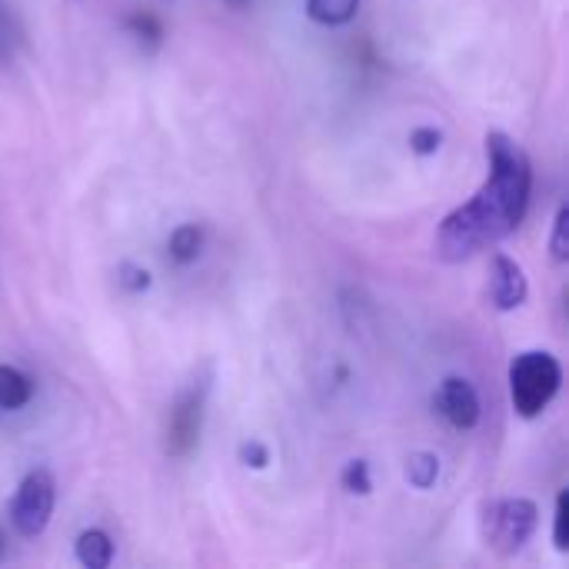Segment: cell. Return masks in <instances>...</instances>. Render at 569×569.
Instances as JSON below:
<instances>
[{"label":"cell","mask_w":569,"mask_h":569,"mask_svg":"<svg viewBox=\"0 0 569 569\" xmlns=\"http://www.w3.org/2000/svg\"><path fill=\"white\" fill-rule=\"evenodd\" d=\"M490 173L483 187L450 210L437 230V253L447 263H463L480 250L507 240L530 210L533 193V163L527 150L503 130L487 133Z\"/></svg>","instance_id":"1"},{"label":"cell","mask_w":569,"mask_h":569,"mask_svg":"<svg viewBox=\"0 0 569 569\" xmlns=\"http://www.w3.org/2000/svg\"><path fill=\"white\" fill-rule=\"evenodd\" d=\"M563 387V363L547 350H523L510 360V403L517 417L537 420Z\"/></svg>","instance_id":"2"},{"label":"cell","mask_w":569,"mask_h":569,"mask_svg":"<svg viewBox=\"0 0 569 569\" xmlns=\"http://www.w3.org/2000/svg\"><path fill=\"white\" fill-rule=\"evenodd\" d=\"M540 527V510L527 497H507L493 500L483 510V540L493 553L513 557L520 553Z\"/></svg>","instance_id":"3"},{"label":"cell","mask_w":569,"mask_h":569,"mask_svg":"<svg viewBox=\"0 0 569 569\" xmlns=\"http://www.w3.org/2000/svg\"><path fill=\"white\" fill-rule=\"evenodd\" d=\"M53 503H57V487H53V477L47 470H30L13 500H10V523L13 530L23 537V540H33L40 537L47 527H50V517H53Z\"/></svg>","instance_id":"4"},{"label":"cell","mask_w":569,"mask_h":569,"mask_svg":"<svg viewBox=\"0 0 569 569\" xmlns=\"http://www.w3.org/2000/svg\"><path fill=\"white\" fill-rule=\"evenodd\" d=\"M433 407L453 430H473L483 417L480 393L467 377H447L433 393Z\"/></svg>","instance_id":"5"},{"label":"cell","mask_w":569,"mask_h":569,"mask_svg":"<svg viewBox=\"0 0 569 569\" xmlns=\"http://www.w3.org/2000/svg\"><path fill=\"white\" fill-rule=\"evenodd\" d=\"M530 297L527 270L510 257V253H493L490 257V303L500 313L520 310Z\"/></svg>","instance_id":"6"},{"label":"cell","mask_w":569,"mask_h":569,"mask_svg":"<svg viewBox=\"0 0 569 569\" xmlns=\"http://www.w3.org/2000/svg\"><path fill=\"white\" fill-rule=\"evenodd\" d=\"M200 413L203 410H200V397L197 393H187L180 400V407L170 410V430H167V450L170 453L183 457L197 443V437H200Z\"/></svg>","instance_id":"7"},{"label":"cell","mask_w":569,"mask_h":569,"mask_svg":"<svg viewBox=\"0 0 569 569\" xmlns=\"http://www.w3.org/2000/svg\"><path fill=\"white\" fill-rule=\"evenodd\" d=\"M30 400H33V380L17 367L0 363V413L23 410Z\"/></svg>","instance_id":"8"},{"label":"cell","mask_w":569,"mask_h":569,"mask_svg":"<svg viewBox=\"0 0 569 569\" xmlns=\"http://www.w3.org/2000/svg\"><path fill=\"white\" fill-rule=\"evenodd\" d=\"M77 563L87 569H107L113 560V540L103 530H83L73 543Z\"/></svg>","instance_id":"9"},{"label":"cell","mask_w":569,"mask_h":569,"mask_svg":"<svg viewBox=\"0 0 569 569\" xmlns=\"http://www.w3.org/2000/svg\"><path fill=\"white\" fill-rule=\"evenodd\" d=\"M360 0H307V17L323 27H343L357 17Z\"/></svg>","instance_id":"10"},{"label":"cell","mask_w":569,"mask_h":569,"mask_svg":"<svg viewBox=\"0 0 569 569\" xmlns=\"http://www.w3.org/2000/svg\"><path fill=\"white\" fill-rule=\"evenodd\" d=\"M170 257L180 263V267H187V263H193L197 257H200V250H203V230L197 227V223H180L173 233H170Z\"/></svg>","instance_id":"11"},{"label":"cell","mask_w":569,"mask_h":569,"mask_svg":"<svg viewBox=\"0 0 569 569\" xmlns=\"http://www.w3.org/2000/svg\"><path fill=\"white\" fill-rule=\"evenodd\" d=\"M407 480L413 490H430L440 480V457L437 453H413L407 460Z\"/></svg>","instance_id":"12"},{"label":"cell","mask_w":569,"mask_h":569,"mask_svg":"<svg viewBox=\"0 0 569 569\" xmlns=\"http://www.w3.org/2000/svg\"><path fill=\"white\" fill-rule=\"evenodd\" d=\"M340 487L353 497H370L373 480H370V463L367 460H350L340 473Z\"/></svg>","instance_id":"13"},{"label":"cell","mask_w":569,"mask_h":569,"mask_svg":"<svg viewBox=\"0 0 569 569\" xmlns=\"http://www.w3.org/2000/svg\"><path fill=\"white\" fill-rule=\"evenodd\" d=\"M550 253L557 263H567L569 260V207L563 203L553 217V237H550Z\"/></svg>","instance_id":"14"},{"label":"cell","mask_w":569,"mask_h":569,"mask_svg":"<svg viewBox=\"0 0 569 569\" xmlns=\"http://www.w3.org/2000/svg\"><path fill=\"white\" fill-rule=\"evenodd\" d=\"M553 547H557L560 553H567L569 550V493L567 490H560V497H557V510H553Z\"/></svg>","instance_id":"15"},{"label":"cell","mask_w":569,"mask_h":569,"mask_svg":"<svg viewBox=\"0 0 569 569\" xmlns=\"http://www.w3.org/2000/svg\"><path fill=\"white\" fill-rule=\"evenodd\" d=\"M440 147H443V130H437V127H417L410 133V150L417 157H433Z\"/></svg>","instance_id":"16"},{"label":"cell","mask_w":569,"mask_h":569,"mask_svg":"<svg viewBox=\"0 0 569 569\" xmlns=\"http://www.w3.org/2000/svg\"><path fill=\"white\" fill-rule=\"evenodd\" d=\"M237 457H240V463H243V467H250V470H267V467H270V447H267V443H260V440H247V443H240Z\"/></svg>","instance_id":"17"},{"label":"cell","mask_w":569,"mask_h":569,"mask_svg":"<svg viewBox=\"0 0 569 569\" xmlns=\"http://www.w3.org/2000/svg\"><path fill=\"white\" fill-rule=\"evenodd\" d=\"M120 283L130 290V293H143V290H150V273L143 270V267H137V263H120Z\"/></svg>","instance_id":"18"},{"label":"cell","mask_w":569,"mask_h":569,"mask_svg":"<svg viewBox=\"0 0 569 569\" xmlns=\"http://www.w3.org/2000/svg\"><path fill=\"white\" fill-rule=\"evenodd\" d=\"M17 37V23H13V10L7 0H0V43L10 47V40Z\"/></svg>","instance_id":"19"}]
</instances>
